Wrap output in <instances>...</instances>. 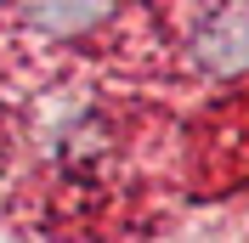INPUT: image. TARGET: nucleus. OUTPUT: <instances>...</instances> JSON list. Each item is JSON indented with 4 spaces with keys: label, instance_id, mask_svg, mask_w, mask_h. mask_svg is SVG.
Here are the masks:
<instances>
[{
    "label": "nucleus",
    "instance_id": "1",
    "mask_svg": "<svg viewBox=\"0 0 249 243\" xmlns=\"http://www.w3.org/2000/svg\"><path fill=\"white\" fill-rule=\"evenodd\" d=\"M198 62L210 74H244L249 68V12H210L204 29L193 34Z\"/></svg>",
    "mask_w": 249,
    "mask_h": 243
},
{
    "label": "nucleus",
    "instance_id": "2",
    "mask_svg": "<svg viewBox=\"0 0 249 243\" xmlns=\"http://www.w3.org/2000/svg\"><path fill=\"white\" fill-rule=\"evenodd\" d=\"M113 6H23V23L29 29H46L51 40H68V34H85L96 23H108Z\"/></svg>",
    "mask_w": 249,
    "mask_h": 243
}]
</instances>
